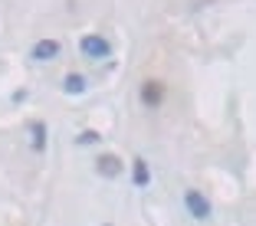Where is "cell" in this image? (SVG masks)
I'll list each match as a JSON object with an SVG mask.
<instances>
[{"mask_svg": "<svg viewBox=\"0 0 256 226\" xmlns=\"http://www.w3.org/2000/svg\"><path fill=\"white\" fill-rule=\"evenodd\" d=\"M33 151H46V125L43 121H33Z\"/></svg>", "mask_w": 256, "mask_h": 226, "instance_id": "ba28073f", "label": "cell"}, {"mask_svg": "<svg viewBox=\"0 0 256 226\" xmlns=\"http://www.w3.org/2000/svg\"><path fill=\"white\" fill-rule=\"evenodd\" d=\"M86 89H89V82H86L82 72H69L66 79H62V92H66V95H82Z\"/></svg>", "mask_w": 256, "mask_h": 226, "instance_id": "8992f818", "label": "cell"}, {"mask_svg": "<svg viewBox=\"0 0 256 226\" xmlns=\"http://www.w3.org/2000/svg\"><path fill=\"white\" fill-rule=\"evenodd\" d=\"M76 141H79V144H98V141H102V135H98V131H82Z\"/></svg>", "mask_w": 256, "mask_h": 226, "instance_id": "9c48e42d", "label": "cell"}, {"mask_svg": "<svg viewBox=\"0 0 256 226\" xmlns=\"http://www.w3.org/2000/svg\"><path fill=\"white\" fill-rule=\"evenodd\" d=\"M132 181L138 184V187H148L151 174H148V164H144L142 158H135V164H132Z\"/></svg>", "mask_w": 256, "mask_h": 226, "instance_id": "52a82bcc", "label": "cell"}, {"mask_svg": "<svg viewBox=\"0 0 256 226\" xmlns=\"http://www.w3.org/2000/svg\"><path fill=\"white\" fill-rule=\"evenodd\" d=\"M184 207H188V213L194 220H207L210 217V200H207L200 190H188V194H184Z\"/></svg>", "mask_w": 256, "mask_h": 226, "instance_id": "3957f363", "label": "cell"}, {"mask_svg": "<svg viewBox=\"0 0 256 226\" xmlns=\"http://www.w3.org/2000/svg\"><path fill=\"white\" fill-rule=\"evenodd\" d=\"M79 49H82L86 56H92V59H108V56H112V43H108L106 36H98V33L79 36Z\"/></svg>", "mask_w": 256, "mask_h": 226, "instance_id": "6da1fadb", "label": "cell"}, {"mask_svg": "<svg viewBox=\"0 0 256 226\" xmlns=\"http://www.w3.org/2000/svg\"><path fill=\"white\" fill-rule=\"evenodd\" d=\"M60 49H62V43H60V39H40V43L30 49V59H33V62L56 59V56H60Z\"/></svg>", "mask_w": 256, "mask_h": 226, "instance_id": "277c9868", "label": "cell"}, {"mask_svg": "<svg viewBox=\"0 0 256 226\" xmlns=\"http://www.w3.org/2000/svg\"><path fill=\"white\" fill-rule=\"evenodd\" d=\"M138 95H142V105L144 108H158L161 102H164V82H158V79H144Z\"/></svg>", "mask_w": 256, "mask_h": 226, "instance_id": "7a4b0ae2", "label": "cell"}, {"mask_svg": "<svg viewBox=\"0 0 256 226\" xmlns=\"http://www.w3.org/2000/svg\"><path fill=\"white\" fill-rule=\"evenodd\" d=\"M96 171L102 177H118L122 174V158L118 154H98L96 158Z\"/></svg>", "mask_w": 256, "mask_h": 226, "instance_id": "5b68a950", "label": "cell"}]
</instances>
